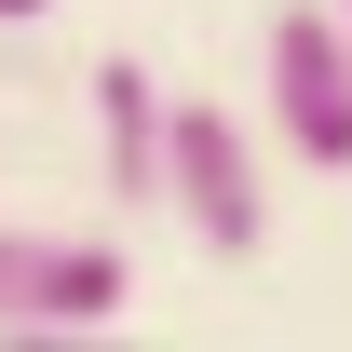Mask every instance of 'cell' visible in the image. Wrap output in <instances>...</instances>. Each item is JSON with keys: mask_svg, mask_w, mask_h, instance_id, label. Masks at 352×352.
I'll return each instance as SVG.
<instances>
[{"mask_svg": "<svg viewBox=\"0 0 352 352\" xmlns=\"http://www.w3.org/2000/svg\"><path fill=\"white\" fill-rule=\"evenodd\" d=\"M163 217L204 244V258H258L271 244V176L258 135L230 122L217 95H163Z\"/></svg>", "mask_w": 352, "mask_h": 352, "instance_id": "obj_1", "label": "cell"}, {"mask_svg": "<svg viewBox=\"0 0 352 352\" xmlns=\"http://www.w3.org/2000/svg\"><path fill=\"white\" fill-rule=\"evenodd\" d=\"M258 82H271V135H285V163L352 176V28L325 14V0H285V14H271Z\"/></svg>", "mask_w": 352, "mask_h": 352, "instance_id": "obj_2", "label": "cell"}, {"mask_svg": "<svg viewBox=\"0 0 352 352\" xmlns=\"http://www.w3.org/2000/svg\"><path fill=\"white\" fill-rule=\"evenodd\" d=\"M135 298V258L109 230H0V339H95Z\"/></svg>", "mask_w": 352, "mask_h": 352, "instance_id": "obj_3", "label": "cell"}, {"mask_svg": "<svg viewBox=\"0 0 352 352\" xmlns=\"http://www.w3.org/2000/svg\"><path fill=\"white\" fill-rule=\"evenodd\" d=\"M95 176H109V204H163V82L135 54L95 68Z\"/></svg>", "mask_w": 352, "mask_h": 352, "instance_id": "obj_4", "label": "cell"}, {"mask_svg": "<svg viewBox=\"0 0 352 352\" xmlns=\"http://www.w3.org/2000/svg\"><path fill=\"white\" fill-rule=\"evenodd\" d=\"M28 14H54V0H0V28H28Z\"/></svg>", "mask_w": 352, "mask_h": 352, "instance_id": "obj_5", "label": "cell"}, {"mask_svg": "<svg viewBox=\"0 0 352 352\" xmlns=\"http://www.w3.org/2000/svg\"><path fill=\"white\" fill-rule=\"evenodd\" d=\"M325 14H339V28H352V0H325Z\"/></svg>", "mask_w": 352, "mask_h": 352, "instance_id": "obj_6", "label": "cell"}]
</instances>
